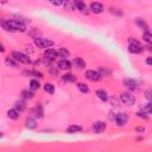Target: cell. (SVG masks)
I'll list each match as a JSON object with an SVG mask.
<instances>
[{"label":"cell","instance_id":"cell-1","mask_svg":"<svg viewBox=\"0 0 152 152\" xmlns=\"http://www.w3.org/2000/svg\"><path fill=\"white\" fill-rule=\"evenodd\" d=\"M34 44L39 49H48V48L53 45V42L51 39H46V38L37 37V38H34Z\"/></svg>","mask_w":152,"mask_h":152},{"label":"cell","instance_id":"cell-2","mask_svg":"<svg viewBox=\"0 0 152 152\" xmlns=\"http://www.w3.org/2000/svg\"><path fill=\"white\" fill-rule=\"evenodd\" d=\"M129 45H128V51L131 53H140L143 51V45L137 41V39H132L129 38L128 39Z\"/></svg>","mask_w":152,"mask_h":152},{"label":"cell","instance_id":"cell-3","mask_svg":"<svg viewBox=\"0 0 152 152\" xmlns=\"http://www.w3.org/2000/svg\"><path fill=\"white\" fill-rule=\"evenodd\" d=\"M120 100H121V102H124L127 106H133L136 102L134 95H132L131 93H127V91H124L120 94Z\"/></svg>","mask_w":152,"mask_h":152},{"label":"cell","instance_id":"cell-4","mask_svg":"<svg viewBox=\"0 0 152 152\" xmlns=\"http://www.w3.org/2000/svg\"><path fill=\"white\" fill-rule=\"evenodd\" d=\"M12 57L14 60H17L18 62L24 63V64H29L31 62L30 56H27L26 53H23V52H19V51H13L12 52Z\"/></svg>","mask_w":152,"mask_h":152},{"label":"cell","instance_id":"cell-5","mask_svg":"<svg viewBox=\"0 0 152 152\" xmlns=\"http://www.w3.org/2000/svg\"><path fill=\"white\" fill-rule=\"evenodd\" d=\"M8 24L13 31H20V32L26 31V25L20 23V22H18V20H8Z\"/></svg>","mask_w":152,"mask_h":152},{"label":"cell","instance_id":"cell-6","mask_svg":"<svg viewBox=\"0 0 152 152\" xmlns=\"http://www.w3.org/2000/svg\"><path fill=\"white\" fill-rule=\"evenodd\" d=\"M86 77L89 80V81H93V82H96L101 79V75L98 70H87L86 71Z\"/></svg>","mask_w":152,"mask_h":152},{"label":"cell","instance_id":"cell-7","mask_svg":"<svg viewBox=\"0 0 152 152\" xmlns=\"http://www.w3.org/2000/svg\"><path fill=\"white\" fill-rule=\"evenodd\" d=\"M128 121V117L126 113H118L115 115V122L118 126H124Z\"/></svg>","mask_w":152,"mask_h":152},{"label":"cell","instance_id":"cell-8","mask_svg":"<svg viewBox=\"0 0 152 152\" xmlns=\"http://www.w3.org/2000/svg\"><path fill=\"white\" fill-rule=\"evenodd\" d=\"M89 8H90V11H91L93 13H95V14H100V13L103 12V6H102V4L96 3V1L91 3L90 6H89Z\"/></svg>","mask_w":152,"mask_h":152},{"label":"cell","instance_id":"cell-9","mask_svg":"<svg viewBox=\"0 0 152 152\" xmlns=\"http://www.w3.org/2000/svg\"><path fill=\"white\" fill-rule=\"evenodd\" d=\"M57 56H58V53H57V51L53 50V49H46L45 52H44V57L48 61H55L57 58Z\"/></svg>","mask_w":152,"mask_h":152},{"label":"cell","instance_id":"cell-10","mask_svg":"<svg viewBox=\"0 0 152 152\" xmlns=\"http://www.w3.org/2000/svg\"><path fill=\"white\" fill-rule=\"evenodd\" d=\"M93 129L95 133H102L106 129V124L103 121H96L93 125Z\"/></svg>","mask_w":152,"mask_h":152},{"label":"cell","instance_id":"cell-11","mask_svg":"<svg viewBox=\"0 0 152 152\" xmlns=\"http://www.w3.org/2000/svg\"><path fill=\"white\" fill-rule=\"evenodd\" d=\"M124 84H125L128 89H131V90H136L137 87H138L137 81H136V80H133V79H126V80L124 81Z\"/></svg>","mask_w":152,"mask_h":152},{"label":"cell","instance_id":"cell-12","mask_svg":"<svg viewBox=\"0 0 152 152\" xmlns=\"http://www.w3.org/2000/svg\"><path fill=\"white\" fill-rule=\"evenodd\" d=\"M57 65H58V68L62 69V70H69L71 68V62L68 61L67 58H63V60H61L58 63H57Z\"/></svg>","mask_w":152,"mask_h":152},{"label":"cell","instance_id":"cell-13","mask_svg":"<svg viewBox=\"0 0 152 152\" xmlns=\"http://www.w3.org/2000/svg\"><path fill=\"white\" fill-rule=\"evenodd\" d=\"M72 63H74V65H75L76 68H79V69L86 68V62L81 58V57H75L74 61H72Z\"/></svg>","mask_w":152,"mask_h":152},{"label":"cell","instance_id":"cell-14","mask_svg":"<svg viewBox=\"0 0 152 152\" xmlns=\"http://www.w3.org/2000/svg\"><path fill=\"white\" fill-rule=\"evenodd\" d=\"M32 112L34 113V115H36L37 118H39V119H42V118L44 117V110H43V107H42L41 105L36 106V107L33 108V110H32Z\"/></svg>","mask_w":152,"mask_h":152},{"label":"cell","instance_id":"cell-15","mask_svg":"<svg viewBox=\"0 0 152 152\" xmlns=\"http://www.w3.org/2000/svg\"><path fill=\"white\" fill-rule=\"evenodd\" d=\"M96 96H98L101 101H103V102H106V101L108 100V94H107V91L103 90V89H99V90H96Z\"/></svg>","mask_w":152,"mask_h":152},{"label":"cell","instance_id":"cell-16","mask_svg":"<svg viewBox=\"0 0 152 152\" xmlns=\"http://www.w3.org/2000/svg\"><path fill=\"white\" fill-rule=\"evenodd\" d=\"M7 117L12 120H17L19 118V112L15 109V108H12V109H8L7 110Z\"/></svg>","mask_w":152,"mask_h":152},{"label":"cell","instance_id":"cell-17","mask_svg":"<svg viewBox=\"0 0 152 152\" xmlns=\"http://www.w3.org/2000/svg\"><path fill=\"white\" fill-rule=\"evenodd\" d=\"M25 126H26L29 129H34V128L37 127V121H36L34 119H32V118H27V119L25 120Z\"/></svg>","mask_w":152,"mask_h":152},{"label":"cell","instance_id":"cell-18","mask_svg":"<svg viewBox=\"0 0 152 152\" xmlns=\"http://www.w3.org/2000/svg\"><path fill=\"white\" fill-rule=\"evenodd\" d=\"M74 7L77 10V11H80V12H87V5H86L84 3H82V1L75 3V4H74Z\"/></svg>","mask_w":152,"mask_h":152},{"label":"cell","instance_id":"cell-19","mask_svg":"<svg viewBox=\"0 0 152 152\" xmlns=\"http://www.w3.org/2000/svg\"><path fill=\"white\" fill-rule=\"evenodd\" d=\"M136 23H137V25H138L140 29H143V30H145V31H148V26H147V24H146V22L144 20V19L137 18V19H136Z\"/></svg>","mask_w":152,"mask_h":152},{"label":"cell","instance_id":"cell-20","mask_svg":"<svg viewBox=\"0 0 152 152\" xmlns=\"http://www.w3.org/2000/svg\"><path fill=\"white\" fill-rule=\"evenodd\" d=\"M14 108L18 110V112H22L26 108V105H25V101L23 100H18L15 103H14Z\"/></svg>","mask_w":152,"mask_h":152},{"label":"cell","instance_id":"cell-21","mask_svg":"<svg viewBox=\"0 0 152 152\" xmlns=\"http://www.w3.org/2000/svg\"><path fill=\"white\" fill-rule=\"evenodd\" d=\"M5 63H6V65L12 67V68H17L18 67V61L14 60L13 57H7V58L5 60Z\"/></svg>","mask_w":152,"mask_h":152},{"label":"cell","instance_id":"cell-22","mask_svg":"<svg viewBox=\"0 0 152 152\" xmlns=\"http://www.w3.org/2000/svg\"><path fill=\"white\" fill-rule=\"evenodd\" d=\"M67 131H68V133H79L82 131V127L79 125H70Z\"/></svg>","mask_w":152,"mask_h":152},{"label":"cell","instance_id":"cell-23","mask_svg":"<svg viewBox=\"0 0 152 152\" xmlns=\"http://www.w3.org/2000/svg\"><path fill=\"white\" fill-rule=\"evenodd\" d=\"M0 25L3 26V29L5 31H8V32H13V30L11 29L10 24H8V20H5V19H0Z\"/></svg>","mask_w":152,"mask_h":152},{"label":"cell","instance_id":"cell-24","mask_svg":"<svg viewBox=\"0 0 152 152\" xmlns=\"http://www.w3.org/2000/svg\"><path fill=\"white\" fill-rule=\"evenodd\" d=\"M63 81H65V82H75L76 81V76H74L72 74H70V72H68V74H65V75H63Z\"/></svg>","mask_w":152,"mask_h":152},{"label":"cell","instance_id":"cell-25","mask_svg":"<svg viewBox=\"0 0 152 152\" xmlns=\"http://www.w3.org/2000/svg\"><path fill=\"white\" fill-rule=\"evenodd\" d=\"M76 86H77V88H79V90H80L81 93H83V94L89 93V88H88V86H87V84H84V83L80 82V83H77Z\"/></svg>","mask_w":152,"mask_h":152},{"label":"cell","instance_id":"cell-26","mask_svg":"<svg viewBox=\"0 0 152 152\" xmlns=\"http://www.w3.org/2000/svg\"><path fill=\"white\" fill-rule=\"evenodd\" d=\"M143 39H144L146 43H148V44L152 43V34H151L150 31H145V32H144V34H143Z\"/></svg>","mask_w":152,"mask_h":152},{"label":"cell","instance_id":"cell-27","mask_svg":"<svg viewBox=\"0 0 152 152\" xmlns=\"http://www.w3.org/2000/svg\"><path fill=\"white\" fill-rule=\"evenodd\" d=\"M39 87H41V84L37 80H31L30 81V89L31 90H37V89H39Z\"/></svg>","mask_w":152,"mask_h":152},{"label":"cell","instance_id":"cell-28","mask_svg":"<svg viewBox=\"0 0 152 152\" xmlns=\"http://www.w3.org/2000/svg\"><path fill=\"white\" fill-rule=\"evenodd\" d=\"M57 53H58V56H61V57H69V55H70L69 50H67V49H64V48L58 49Z\"/></svg>","mask_w":152,"mask_h":152},{"label":"cell","instance_id":"cell-29","mask_svg":"<svg viewBox=\"0 0 152 152\" xmlns=\"http://www.w3.org/2000/svg\"><path fill=\"white\" fill-rule=\"evenodd\" d=\"M44 90H45L46 93H49V94H53V93H55V86L51 84V83H46V84L44 86Z\"/></svg>","mask_w":152,"mask_h":152},{"label":"cell","instance_id":"cell-30","mask_svg":"<svg viewBox=\"0 0 152 152\" xmlns=\"http://www.w3.org/2000/svg\"><path fill=\"white\" fill-rule=\"evenodd\" d=\"M22 96L24 98V99H32L33 98V93L32 91H29V90H23L22 91Z\"/></svg>","mask_w":152,"mask_h":152},{"label":"cell","instance_id":"cell-31","mask_svg":"<svg viewBox=\"0 0 152 152\" xmlns=\"http://www.w3.org/2000/svg\"><path fill=\"white\" fill-rule=\"evenodd\" d=\"M137 117H138V118H141V119H144V120H147V119H148V114H146V113L143 110V112H138V113H137Z\"/></svg>","mask_w":152,"mask_h":152},{"label":"cell","instance_id":"cell-32","mask_svg":"<svg viewBox=\"0 0 152 152\" xmlns=\"http://www.w3.org/2000/svg\"><path fill=\"white\" fill-rule=\"evenodd\" d=\"M50 3L53 5V6H61L63 4V0H50Z\"/></svg>","mask_w":152,"mask_h":152},{"label":"cell","instance_id":"cell-33","mask_svg":"<svg viewBox=\"0 0 152 152\" xmlns=\"http://www.w3.org/2000/svg\"><path fill=\"white\" fill-rule=\"evenodd\" d=\"M151 107H152V105L148 102V103H147V105H146V106L143 108V110H144L146 114H151Z\"/></svg>","mask_w":152,"mask_h":152},{"label":"cell","instance_id":"cell-34","mask_svg":"<svg viewBox=\"0 0 152 152\" xmlns=\"http://www.w3.org/2000/svg\"><path fill=\"white\" fill-rule=\"evenodd\" d=\"M29 34H30V36L33 38V39H34V38H37V37H38V34H39V32H38V31L34 29V30H33V31H31Z\"/></svg>","mask_w":152,"mask_h":152},{"label":"cell","instance_id":"cell-35","mask_svg":"<svg viewBox=\"0 0 152 152\" xmlns=\"http://www.w3.org/2000/svg\"><path fill=\"white\" fill-rule=\"evenodd\" d=\"M136 132H138V133H144V132H145V127H144V126H138V127H136Z\"/></svg>","mask_w":152,"mask_h":152},{"label":"cell","instance_id":"cell-36","mask_svg":"<svg viewBox=\"0 0 152 152\" xmlns=\"http://www.w3.org/2000/svg\"><path fill=\"white\" fill-rule=\"evenodd\" d=\"M151 98H152V95H151V89H148V90L146 91V99L151 100Z\"/></svg>","mask_w":152,"mask_h":152},{"label":"cell","instance_id":"cell-37","mask_svg":"<svg viewBox=\"0 0 152 152\" xmlns=\"http://www.w3.org/2000/svg\"><path fill=\"white\" fill-rule=\"evenodd\" d=\"M146 64H147V65H151V64H152V61H151V57H148V58L146 60Z\"/></svg>","mask_w":152,"mask_h":152},{"label":"cell","instance_id":"cell-38","mask_svg":"<svg viewBox=\"0 0 152 152\" xmlns=\"http://www.w3.org/2000/svg\"><path fill=\"white\" fill-rule=\"evenodd\" d=\"M0 52H5V48H4V45L0 43Z\"/></svg>","mask_w":152,"mask_h":152},{"label":"cell","instance_id":"cell-39","mask_svg":"<svg viewBox=\"0 0 152 152\" xmlns=\"http://www.w3.org/2000/svg\"><path fill=\"white\" fill-rule=\"evenodd\" d=\"M26 51H27V52H30V53H32V52H33V50L31 49V46H26Z\"/></svg>","mask_w":152,"mask_h":152},{"label":"cell","instance_id":"cell-40","mask_svg":"<svg viewBox=\"0 0 152 152\" xmlns=\"http://www.w3.org/2000/svg\"><path fill=\"white\" fill-rule=\"evenodd\" d=\"M7 0H0V4H6Z\"/></svg>","mask_w":152,"mask_h":152},{"label":"cell","instance_id":"cell-41","mask_svg":"<svg viewBox=\"0 0 152 152\" xmlns=\"http://www.w3.org/2000/svg\"><path fill=\"white\" fill-rule=\"evenodd\" d=\"M4 137V134H3V132H0V138H3Z\"/></svg>","mask_w":152,"mask_h":152}]
</instances>
